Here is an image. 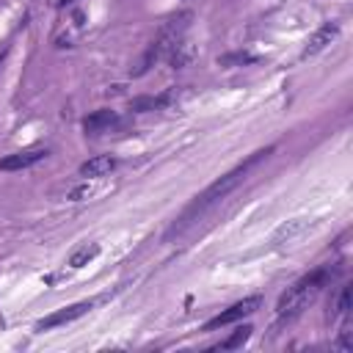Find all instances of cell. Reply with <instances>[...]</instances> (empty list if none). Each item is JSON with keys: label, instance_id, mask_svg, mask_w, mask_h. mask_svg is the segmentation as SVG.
Instances as JSON below:
<instances>
[{"label": "cell", "instance_id": "obj_6", "mask_svg": "<svg viewBox=\"0 0 353 353\" xmlns=\"http://www.w3.org/2000/svg\"><path fill=\"white\" fill-rule=\"evenodd\" d=\"M50 154L47 146H30V149H22V152H14V154H6L0 160V168L3 171H22V168H30L33 163L44 160Z\"/></svg>", "mask_w": 353, "mask_h": 353}, {"label": "cell", "instance_id": "obj_4", "mask_svg": "<svg viewBox=\"0 0 353 353\" xmlns=\"http://www.w3.org/2000/svg\"><path fill=\"white\" fill-rule=\"evenodd\" d=\"M259 306H262V295H248V298L232 303L229 309H223L221 314H215L212 320H207V323H204V331H218V328H223V325H232V323H237V320L254 314Z\"/></svg>", "mask_w": 353, "mask_h": 353}, {"label": "cell", "instance_id": "obj_13", "mask_svg": "<svg viewBox=\"0 0 353 353\" xmlns=\"http://www.w3.org/2000/svg\"><path fill=\"white\" fill-rule=\"evenodd\" d=\"M251 331H254L251 325H243V328H237V331H234L229 339H223L218 347H221V350H234V347H240V345H245V342H248Z\"/></svg>", "mask_w": 353, "mask_h": 353}, {"label": "cell", "instance_id": "obj_7", "mask_svg": "<svg viewBox=\"0 0 353 353\" xmlns=\"http://www.w3.org/2000/svg\"><path fill=\"white\" fill-rule=\"evenodd\" d=\"M339 36V25L336 22H323L309 39H306V47H303V58L306 55H314V52H320L323 47H328L334 39Z\"/></svg>", "mask_w": 353, "mask_h": 353}, {"label": "cell", "instance_id": "obj_12", "mask_svg": "<svg viewBox=\"0 0 353 353\" xmlns=\"http://www.w3.org/2000/svg\"><path fill=\"white\" fill-rule=\"evenodd\" d=\"M306 229V221H287V223H281L279 229H276V234H273V245H281V243H290V240H295L301 232Z\"/></svg>", "mask_w": 353, "mask_h": 353}, {"label": "cell", "instance_id": "obj_3", "mask_svg": "<svg viewBox=\"0 0 353 353\" xmlns=\"http://www.w3.org/2000/svg\"><path fill=\"white\" fill-rule=\"evenodd\" d=\"M190 19H193V14H190V11H182V14L171 17L168 22H163V28L157 30L154 41L149 44V50H146V55H143V61H141V66H138L135 74H143V72L152 69L154 61L168 58V55L185 41V30H188V22H190Z\"/></svg>", "mask_w": 353, "mask_h": 353}, {"label": "cell", "instance_id": "obj_2", "mask_svg": "<svg viewBox=\"0 0 353 353\" xmlns=\"http://www.w3.org/2000/svg\"><path fill=\"white\" fill-rule=\"evenodd\" d=\"M331 279H334V270H331L328 265H323V268L306 273L303 279H298V281L279 298V303H276L279 320H292V317H298V314L328 287Z\"/></svg>", "mask_w": 353, "mask_h": 353}, {"label": "cell", "instance_id": "obj_15", "mask_svg": "<svg viewBox=\"0 0 353 353\" xmlns=\"http://www.w3.org/2000/svg\"><path fill=\"white\" fill-rule=\"evenodd\" d=\"M347 312H350V287H342L339 295H336V303H334L331 317H336V314H347Z\"/></svg>", "mask_w": 353, "mask_h": 353}, {"label": "cell", "instance_id": "obj_5", "mask_svg": "<svg viewBox=\"0 0 353 353\" xmlns=\"http://www.w3.org/2000/svg\"><path fill=\"white\" fill-rule=\"evenodd\" d=\"M88 309H91V301H77V303H72V306H63V309H58V312L41 317V320L36 323V331H50V328H58V325H63V323H72V320L83 317Z\"/></svg>", "mask_w": 353, "mask_h": 353}, {"label": "cell", "instance_id": "obj_11", "mask_svg": "<svg viewBox=\"0 0 353 353\" xmlns=\"http://www.w3.org/2000/svg\"><path fill=\"white\" fill-rule=\"evenodd\" d=\"M97 256H99V245L97 243H83L69 254V268H83Z\"/></svg>", "mask_w": 353, "mask_h": 353}, {"label": "cell", "instance_id": "obj_9", "mask_svg": "<svg viewBox=\"0 0 353 353\" xmlns=\"http://www.w3.org/2000/svg\"><path fill=\"white\" fill-rule=\"evenodd\" d=\"M116 168V157H110V154H97V157H91V160H85L83 165H80V176H105V174H110Z\"/></svg>", "mask_w": 353, "mask_h": 353}, {"label": "cell", "instance_id": "obj_1", "mask_svg": "<svg viewBox=\"0 0 353 353\" xmlns=\"http://www.w3.org/2000/svg\"><path fill=\"white\" fill-rule=\"evenodd\" d=\"M270 154H273V146L256 149V152H254V154H248L243 163H237L232 171H226L223 176H218L210 188H204V190H201V193H199V196L185 207V212L174 221V226L168 229V237H171V234H179V232H182V229H188L193 221H199V215H204L210 207H215L218 201H223V199H226V196H229L240 182H245V176H248V174H251L262 160H268Z\"/></svg>", "mask_w": 353, "mask_h": 353}, {"label": "cell", "instance_id": "obj_16", "mask_svg": "<svg viewBox=\"0 0 353 353\" xmlns=\"http://www.w3.org/2000/svg\"><path fill=\"white\" fill-rule=\"evenodd\" d=\"M74 0H58V6H72Z\"/></svg>", "mask_w": 353, "mask_h": 353}, {"label": "cell", "instance_id": "obj_8", "mask_svg": "<svg viewBox=\"0 0 353 353\" xmlns=\"http://www.w3.org/2000/svg\"><path fill=\"white\" fill-rule=\"evenodd\" d=\"M113 124H116V113H113V110H108V108L94 110L91 116H85V119H83V130H85L88 135L105 132V130H108V127H113Z\"/></svg>", "mask_w": 353, "mask_h": 353}, {"label": "cell", "instance_id": "obj_10", "mask_svg": "<svg viewBox=\"0 0 353 353\" xmlns=\"http://www.w3.org/2000/svg\"><path fill=\"white\" fill-rule=\"evenodd\" d=\"M171 99H174V91H165V94H160V97H138V99H132L130 110H135V113L157 110V108H165Z\"/></svg>", "mask_w": 353, "mask_h": 353}, {"label": "cell", "instance_id": "obj_14", "mask_svg": "<svg viewBox=\"0 0 353 353\" xmlns=\"http://www.w3.org/2000/svg\"><path fill=\"white\" fill-rule=\"evenodd\" d=\"M254 61H256V55H251V52H229V55L218 58L221 66H245V63H254Z\"/></svg>", "mask_w": 353, "mask_h": 353}]
</instances>
